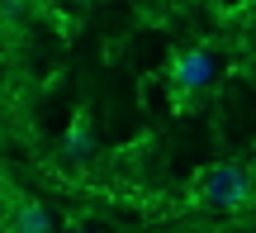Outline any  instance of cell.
<instances>
[{
	"label": "cell",
	"instance_id": "cell-1",
	"mask_svg": "<svg viewBox=\"0 0 256 233\" xmlns=\"http://www.w3.org/2000/svg\"><path fill=\"white\" fill-rule=\"evenodd\" d=\"M256 195L252 186V171L238 167V162H214V167L200 171V200L214 209H238Z\"/></svg>",
	"mask_w": 256,
	"mask_h": 233
},
{
	"label": "cell",
	"instance_id": "cell-2",
	"mask_svg": "<svg viewBox=\"0 0 256 233\" xmlns=\"http://www.w3.org/2000/svg\"><path fill=\"white\" fill-rule=\"evenodd\" d=\"M171 81H176V91H180V95L209 86L214 81V57L204 53V48H185V53H176L171 57Z\"/></svg>",
	"mask_w": 256,
	"mask_h": 233
},
{
	"label": "cell",
	"instance_id": "cell-3",
	"mask_svg": "<svg viewBox=\"0 0 256 233\" xmlns=\"http://www.w3.org/2000/svg\"><path fill=\"white\" fill-rule=\"evenodd\" d=\"M10 233H52V219L38 200H14L10 205Z\"/></svg>",
	"mask_w": 256,
	"mask_h": 233
}]
</instances>
